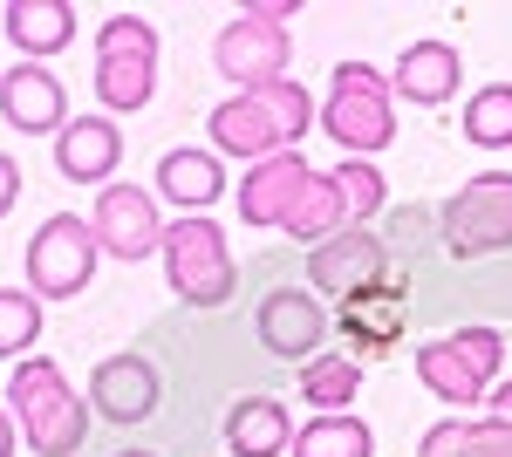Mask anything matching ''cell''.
<instances>
[{"mask_svg":"<svg viewBox=\"0 0 512 457\" xmlns=\"http://www.w3.org/2000/svg\"><path fill=\"white\" fill-rule=\"evenodd\" d=\"M287 232L294 239H335V232H349V212H342V191H335V178L328 171H315L308 178V191H301V205H294V219H287Z\"/></svg>","mask_w":512,"mask_h":457,"instance_id":"24","label":"cell"},{"mask_svg":"<svg viewBox=\"0 0 512 457\" xmlns=\"http://www.w3.org/2000/svg\"><path fill=\"white\" fill-rule=\"evenodd\" d=\"M226 444L239 457H280L294 444V417L280 410L274 396H253V403H239L233 417H226Z\"/></svg>","mask_w":512,"mask_h":457,"instance_id":"21","label":"cell"},{"mask_svg":"<svg viewBox=\"0 0 512 457\" xmlns=\"http://www.w3.org/2000/svg\"><path fill=\"white\" fill-rule=\"evenodd\" d=\"M158 191L178 205V212H192V219H198V205H212V198L226 191V171H219V157H212V151H171L158 164Z\"/></svg>","mask_w":512,"mask_h":457,"instance_id":"20","label":"cell"},{"mask_svg":"<svg viewBox=\"0 0 512 457\" xmlns=\"http://www.w3.org/2000/svg\"><path fill=\"white\" fill-rule=\"evenodd\" d=\"M14 198H21V164L0 151V219H7V205H14Z\"/></svg>","mask_w":512,"mask_h":457,"instance_id":"29","label":"cell"},{"mask_svg":"<svg viewBox=\"0 0 512 457\" xmlns=\"http://www.w3.org/2000/svg\"><path fill=\"white\" fill-rule=\"evenodd\" d=\"M321 335H328V314H321V301H308V294H294V287H280V294H267L260 301V342L274 348V355H308L315 362Z\"/></svg>","mask_w":512,"mask_h":457,"instance_id":"15","label":"cell"},{"mask_svg":"<svg viewBox=\"0 0 512 457\" xmlns=\"http://www.w3.org/2000/svg\"><path fill=\"white\" fill-rule=\"evenodd\" d=\"M41 335V301L28 287H0V355H28Z\"/></svg>","mask_w":512,"mask_h":457,"instance_id":"27","label":"cell"},{"mask_svg":"<svg viewBox=\"0 0 512 457\" xmlns=\"http://www.w3.org/2000/svg\"><path fill=\"white\" fill-rule=\"evenodd\" d=\"M7 403L21 410V437H28L35 457H76L82 451V437H89V403L62 382L55 362L28 355V362L14 369V382H7Z\"/></svg>","mask_w":512,"mask_h":457,"instance_id":"2","label":"cell"},{"mask_svg":"<svg viewBox=\"0 0 512 457\" xmlns=\"http://www.w3.org/2000/svg\"><path fill=\"white\" fill-rule=\"evenodd\" d=\"M390 246L376 239V232H335V239H321L315 253H308V280H315L321 294H335V301H349V294H369V287H383L390 280Z\"/></svg>","mask_w":512,"mask_h":457,"instance_id":"10","label":"cell"},{"mask_svg":"<svg viewBox=\"0 0 512 457\" xmlns=\"http://www.w3.org/2000/svg\"><path fill=\"white\" fill-rule=\"evenodd\" d=\"M308 123H315L308 89L280 76L267 89H239L233 103H219L205 130H212V157H253V164H267V157L294 151L308 137Z\"/></svg>","mask_w":512,"mask_h":457,"instance_id":"1","label":"cell"},{"mask_svg":"<svg viewBox=\"0 0 512 457\" xmlns=\"http://www.w3.org/2000/svg\"><path fill=\"white\" fill-rule=\"evenodd\" d=\"M328 178H335V191H342V212H349V219H369V212L383 205V171H376L369 157H349V164L328 171Z\"/></svg>","mask_w":512,"mask_h":457,"instance_id":"28","label":"cell"},{"mask_svg":"<svg viewBox=\"0 0 512 457\" xmlns=\"http://www.w3.org/2000/svg\"><path fill=\"white\" fill-rule=\"evenodd\" d=\"M151 82H158V28L137 21V14L103 21V35H96V96L110 110H144Z\"/></svg>","mask_w":512,"mask_h":457,"instance_id":"6","label":"cell"},{"mask_svg":"<svg viewBox=\"0 0 512 457\" xmlns=\"http://www.w3.org/2000/svg\"><path fill=\"white\" fill-rule=\"evenodd\" d=\"M0 116L21 130V137H35V130H62L69 110H62V82L35 69V62H21L14 76H0Z\"/></svg>","mask_w":512,"mask_h":457,"instance_id":"17","label":"cell"},{"mask_svg":"<svg viewBox=\"0 0 512 457\" xmlns=\"http://www.w3.org/2000/svg\"><path fill=\"white\" fill-rule=\"evenodd\" d=\"M164 280H171V294L192 307H219L233 301V253H226V232L212 226V219H178V226L164 232Z\"/></svg>","mask_w":512,"mask_h":457,"instance_id":"5","label":"cell"},{"mask_svg":"<svg viewBox=\"0 0 512 457\" xmlns=\"http://www.w3.org/2000/svg\"><path fill=\"white\" fill-rule=\"evenodd\" d=\"M0 21H7L14 48H28V55H55V48L76 41V7L69 0H14Z\"/></svg>","mask_w":512,"mask_h":457,"instance_id":"19","label":"cell"},{"mask_svg":"<svg viewBox=\"0 0 512 457\" xmlns=\"http://www.w3.org/2000/svg\"><path fill=\"white\" fill-rule=\"evenodd\" d=\"M117 457H151V451H117Z\"/></svg>","mask_w":512,"mask_h":457,"instance_id":"32","label":"cell"},{"mask_svg":"<svg viewBox=\"0 0 512 457\" xmlns=\"http://www.w3.org/2000/svg\"><path fill=\"white\" fill-rule=\"evenodd\" d=\"M321 130L342 144L349 157H376L383 144H396V116H390V82L369 62H342L335 89L321 103Z\"/></svg>","mask_w":512,"mask_h":457,"instance_id":"4","label":"cell"},{"mask_svg":"<svg viewBox=\"0 0 512 457\" xmlns=\"http://www.w3.org/2000/svg\"><path fill=\"white\" fill-rule=\"evenodd\" d=\"M89 410H103L110 423H144L158 410V369L144 355H103L89 376Z\"/></svg>","mask_w":512,"mask_h":457,"instance_id":"14","label":"cell"},{"mask_svg":"<svg viewBox=\"0 0 512 457\" xmlns=\"http://www.w3.org/2000/svg\"><path fill=\"white\" fill-rule=\"evenodd\" d=\"M465 137L485 144V151H506L512 144V82H492L465 103Z\"/></svg>","mask_w":512,"mask_h":457,"instance_id":"26","label":"cell"},{"mask_svg":"<svg viewBox=\"0 0 512 457\" xmlns=\"http://www.w3.org/2000/svg\"><path fill=\"white\" fill-rule=\"evenodd\" d=\"M96 253H103L96 226L76 219V212H55L28 246V294L35 301H76L89 287V273H96Z\"/></svg>","mask_w":512,"mask_h":457,"instance_id":"8","label":"cell"},{"mask_svg":"<svg viewBox=\"0 0 512 457\" xmlns=\"http://www.w3.org/2000/svg\"><path fill=\"white\" fill-rule=\"evenodd\" d=\"M492 423H506V430H512V382L492 389Z\"/></svg>","mask_w":512,"mask_h":457,"instance_id":"30","label":"cell"},{"mask_svg":"<svg viewBox=\"0 0 512 457\" xmlns=\"http://www.w3.org/2000/svg\"><path fill=\"white\" fill-rule=\"evenodd\" d=\"M355 389H362V369H355L349 355H315V362H301V396L315 403L321 417H342L355 403Z\"/></svg>","mask_w":512,"mask_h":457,"instance_id":"23","label":"cell"},{"mask_svg":"<svg viewBox=\"0 0 512 457\" xmlns=\"http://www.w3.org/2000/svg\"><path fill=\"white\" fill-rule=\"evenodd\" d=\"M410 103H444L451 89H458V48L451 41H410L403 55H396V82Z\"/></svg>","mask_w":512,"mask_h":457,"instance_id":"18","label":"cell"},{"mask_svg":"<svg viewBox=\"0 0 512 457\" xmlns=\"http://www.w3.org/2000/svg\"><path fill=\"white\" fill-rule=\"evenodd\" d=\"M0 457H14V417L0 410Z\"/></svg>","mask_w":512,"mask_h":457,"instance_id":"31","label":"cell"},{"mask_svg":"<svg viewBox=\"0 0 512 457\" xmlns=\"http://www.w3.org/2000/svg\"><path fill=\"white\" fill-rule=\"evenodd\" d=\"M280 21H294V0H260V7H246L233 14L219 41H212V62H219V76L226 82H246V89H267V82L287 76V55H294V41Z\"/></svg>","mask_w":512,"mask_h":457,"instance_id":"3","label":"cell"},{"mask_svg":"<svg viewBox=\"0 0 512 457\" xmlns=\"http://www.w3.org/2000/svg\"><path fill=\"white\" fill-rule=\"evenodd\" d=\"M369 451H376V437L355 417H315L294 430V457H369Z\"/></svg>","mask_w":512,"mask_h":457,"instance_id":"25","label":"cell"},{"mask_svg":"<svg viewBox=\"0 0 512 457\" xmlns=\"http://www.w3.org/2000/svg\"><path fill=\"white\" fill-rule=\"evenodd\" d=\"M117 157H123V137L103 116H76V123L55 130V171L76 178V185H103L117 171Z\"/></svg>","mask_w":512,"mask_h":457,"instance_id":"16","label":"cell"},{"mask_svg":"<svg viewBox=\"0 0 512 457\" xmlns=\"http://www.w3.org/2000/svg\"><path fill=\"white\" fill-rule=\"evenodd\" d=\"M499 355H506V342H499L492 328H458V335H437V342L417 355V376H424V389L444 396L451 410H478L485 382L499 376Z\"/></svg>","mask_w":512,"mask_h":457,"instance_id":"7","label":"cell"},{"mask_svg":"<svg viewBox=\"0 0 512 457\" xmlns=\"http://www.w3.org/2000/svg\"><path fill=\"white\" fill-rule=\"evenodd\" d=\"M96 246L103 253H117V260H144V253H158L164 246V226H158V205H151V191L137 185H103L96 191Z\"/></svg>","mask_w":512,"mask_h":457,"instance_id":"11","label":"cell"},{"mask_svg":"<svg viewBox=\"0 0 512 457\" xmlns=\"http://www.w3.org/2000/svg\"><path fill=\"white\" fill-rule=\"evenodd\" d=\"M512 246V171H485L444 205V253L478 260V253H506Z\"/></svg>","mask_w":512,"mask_h":457,"instance_id":"9","label":"cell"},{"mask_svg":"<svg viewBox=\"0 0 512 457\" xmlns=\"http://www.w3.org/2000/svg\"><path fill=\"white\" fill-rule=\"evenodd\" d=\"M403 321H410V273H390L383 287H369V294H349V301H342L349 355H390V348L403 342Z\"/></svg>","mask_w":512,"mask_h":457,"instance_id":"12","label":"cell"},{"mask_svg":"<svg viewBox=\"0 0 512 457\" xmlns=\"http://www.w3.org/2000/svg\"><path fill=\"white\" fill-rule=\"evenodd\" d=\"M308 178L315 171L301 164V151H280L267 164H253L246 185H239V219L246 226H287L294 205H301V191H308Z\"/></svg>","mask_w":512,"mask_h":457,"instance_id":"13","label":"cell"},{"mask_svg":"<svg viewBox=\"0 0 512 457\" xmlns=\"http://www.w3.org/2000/svg\"><path fill=\"white\" fill-rule=\"evenodd\" d=\"M417 457H512V430L506 423H472V417H451L437 423V430H424V444H417Z\"/></svg>","mask_w":512,"mask_h":457,"instance_id":"22","label":"cell"}]
</instances>
